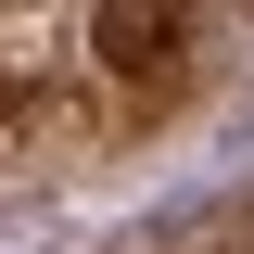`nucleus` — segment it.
Instances as JSON below:
<instances>
[{
  "mask_svg": "<svg viewBox=\"0 0 254 254\" xmlns=\"http://www.w3.org/2000/svg\"><path fill=\"white\" fill-rule=\"evenodd\" d=\"M76 76H102L115 102V140L127 127H153L190 76V0H89V26H76Z\"/></svg>",
  "mask_w": 254,
  "mask_h": 254,
  "instance_id": "f257e3e1",
  "label": "nucleus"
}]
</instances>
